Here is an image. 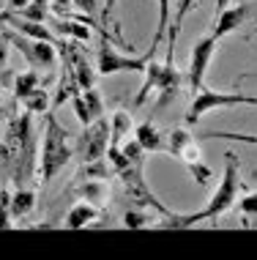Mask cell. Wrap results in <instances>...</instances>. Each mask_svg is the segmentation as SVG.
Masks as SVG:
<instances>
[{
  "mask_svg": "<svg viewBox=\"0 0 257 260\" xmlns=\"http://www.w3.org/2000/svg\"><path fill=\"white\" fill-rule=\"evenodd\" d=\"M107 145H109V121L96 118L93 123L82 126V135L74 145L80 161H96L107 156Z\"/></svg>",
  "mask_w": 257,
  "mask_h": 260,
  "instance_id": "8992f818",
  "label": "cell"
},
{
  "mask_svg": "<svg viewBox=\"0 0 257 260\" xmlns=\"http://www.w3.org/2000/svg\"><path fill=\"white\" fill-rule=\"evenodd\" d=\"M230 6V0H216V11H222V9H227Z\"/></svg>",
  "mask_w": 257,
  "mask_h": 260,
  "instance_id": "74e56055",
  "label": "cell"
},
{
  "mask_svg": "<svg viewBox=\"0 0 257 260\" xmlns=\"http://www.w3.org/2000/svg\"><path fill=\"white\" fill-rule=\"evenodd\" d=\"M71 3L80 14H88V17L99 19V0H71Z\"/></svg>",
  "mask_w": 257,
  "mask_h": 260,
  "instance_id": "d6a6232c",
  "label": "cell"
},
{
  "mask_svg": "<svg viewBox=\"0 0 257 260\" xmlns=\"http://www.w3.org/2000/svg\"><path fill=\"white\" fill-rule=\"evenodd\" d=\"M52 27H55V33H58L60 39H71V41H77V44L90 41V25L80 22V19L58 17V22H52Z\"/></svg>",
  "mask_w": 257,
  "mask_h": 260,
  "instance_id": "9a60e30c",
  "label": "cell"
},
{
  "mask_svg": "<svg viewBox=\"0 0 257 260\" xmlns=\"http://www.w3.org/2000/svg\"><path fill=\"white\" fill-rule=\"evenodd\" d=\"M50 11L55 17H68L74 11V3L71 0H50Z\"/></svg>",
  "mask_w": 257,
  "mask_h": 260,
  "instance_id": "836d02e7",
  "label": "cell"
},
{
  "mask_svg": "<svg viewBox=\"0 0 257 260\" xmlns=\"http://www.w3.org/2000/svg\"><path fill=\"white\" fill-rule=\"evenodd\" d=\"M77 198L80 200H88V203H93V206H99L104 208L107 206V200H109V181H104V178H77Z\"/></svg>",
  "mask_w": 257,
  "mask_h": 260,
  "instance_id": "7c38bea8",
  "label": "cell"
},
{
  "mask_svg": "<svg viewBox=\"0 0 257 260\" xmlns=\"http://www.w3.org/2000/svg\"><path fill=\"white\" fill-rule=\"evenodd\" d=\"M257 14V6L254 3H241V6H227V9L216 11V19H213V30L211 36H216L219 41L225 36L235 33L238 27H244L249 19Z\"/></svg>",
  "mask_w": 257,
  "mask_h": 260,
  "instance_id": "9c48e42d",
  "label": "cell"
},
{
  "mask_svg": "<svg viewBox=\"0 0 257 260\" xmlns=\"http://www.w3.org/2000/svg\"><path fill=\"white\" fill-rule=\"evenodd\" d=\"M27 3H30V0H6L3 6H6V11H17V14H19Z\"/></svg>",
  "mask_w": 257,
  "mask_h": 260,
  "instance_id": "8d00e7d4",
  "label": "cell"
},
{
  "mask_svg": "<svg viewBox=\"0 0 257 260\" xmlns=\"http://www.w3.org/2000/svg\"><path fill=\"white\" fill-rule=\"evenodd\" d=\"M235 211L241 216V228H257V192L244 194L235 203Z\"/></svg>",
  "mask_w": 257,
  "mask_h": 260,
  "instance_id": "7402d4cb",
  "label": "cell"
},
{
  "mask_svg": "<svg viewBox=\"0 0 257 260\" xmlns=\"http://www.w3.org/2000/svg\"><path fill=\"white\" fill-rule=\"evenodd\" d=\"M192 140H194V137H192L186 129H172L170 135H167V153H172V156H178V153L183 151L186 145L192 143Z\"/></svg>",
  "mask_w": 257,
  "mask_h": 260,
  "instance_id": "4316f807",
  "label": "cell"
},
{
  "mask_svg": "<svg viewBox=\"0 0 257 260\" xmlns=\"http://www.w3.org/2000/svg\"><path fill=\"white\" fill-rule=\"evenodd\" d=\"M82 102H85V107H88L90 123H93L96 118H101V115H104V99H101V93H99L96 88L82 90Z\"/></svg>",
  "mask_w": 257,
  "mask_h": 260,
  "instance_id": "484cf974",
  "label": "cell"
},
{
  "mask_svg": "<svg viewBox=\"0 0 257 260\" xmlns=\"http://www.w3.org/2000/svg\"><path fill=\"white\" fill-rule=\"evenodd\" d=\"M145 167H137V165H129L126 170H121L118 173V178H121V184H123V192H126V198L129 203H134V206H140V208H154L156 214H170V208L164 206L162 200L156 198L154 192H151V186H148V181H145Z\"/></svg>",
  "mask_w": 257,
  "mask_h": 260,
  "instance_id": "3957f363",
  "label": "cell"
},
{
  "mask_svg": "<svg viewBox=\"0 0 257 260\" xmlns=\"http://www.w3.org/2000/svg\"><path fill=\"white\" fill-rule=\"evenodd\" d=\"M238 192H241V175H238V156L235 153H225V173L216 186V192L211 194L208 206L197 214H183V228H194L200 222H213L219 216H225L227 211L235 208L238 203Z\"/></svg>",
  "mask_w": 257,
  "mask_h": 260,
  "instance_id": "6da1fadb",
  "label": "cell"
},
{
  "mask_svg": "<svg viewBox=\"0 0 257 260\" xmlns=\"http://www.w3.org/2000/svg\"><path fill=\"white\" fill-rule=\"evenodd\" d=\"M145 82L140 85V90H137L134 96V107H142L145 102H148L151 93H156V85H159V74H162V63L156 60H148V66H145Z\"/></svg>",
  "mask_w": 257,
  "mask_h": 260,
  "instance_id": "d6986e66",
  "label": "cell"
},
{
  "mask_svg": "<svg viewBox=\"0 0 257 260\" xmlns=\"http://www.w3.org/2000/svg\"><path fill=\"white\" fill-rule=\"evenodd\" d=\"M235 104H246V93H222V90H211L203 85L192 99V107L186 112V123L197 126L205 112L219 110V107H235Z\"/></svg>",
  "mask_w": 257,
  "mask_h": 260,
  "instance_id": "52a82bcc",
  "label": "cell"
},
{
  "mask_svg": "<svg viewBox=\"0 0 257 260\" xmlns=\"http://www.w3.org/2000/svg\"><path fill=\"white\" fill-rule=\"evenodd\" d=\"M17 102L22 104V110H27L30 115H47V112L52 110V96H50V90H44V88L30 90L27 96H22V99H17Z\"/></svg>",
  "mask_w": 257,
  "mask_h": 260,
  "instance_id": "ac0fdd59",
  "label": "cell"
},
{
  "mask_svg": "<svg viewBox=\"0 0 257 260\" xmlns=\"http://www.w3.org/2000/svg\"><path fill=\"white\" fill-rule=\"evenodd\" d=\"M71 107H74V115H77V121H80L82 126H88V123H90V115H88L85 102H82V90L71 96Z\"/></svg>",
  "mask_w": 257,
  "mask_h": 260,
  "instance_id": "1f68e13d",
  "label": "cell"
},
{
  "mask_svg": "<svg viewBox=\"0 0 257 260\" xmlns=\"http://www.w3.org/2000/svg\"><path fill=\"white\" fill-rule=\"evenodd\" d=\"M167 27H170V0H159V22H156V33L154 39H151V50L145 52L151 60H154V55L159 50V44H162L164 39H167Z\"/></svg>",
  "mask_w": 257,
  "mask_h": 260,
  "instance_id": "44dd1931",
  "label": "cell"
},
{
  "mask_svg": "<svg viewBox=\"0 0 257 260\" xmlns=\"http://www.w3.org/2000/svg\"><path fill=\"white\" fill-rule=\"evenodd\" d=\"M11 192L9 189H0V230L11 228Z\"/></svg>",
  "mask_w": 257,
  "mask_h": 260,
  "instance_id": "f1b7e54d",
  "label": "cell"
},
{
  "mask_svg": "<svg viewBox=\"0 0 257 260\" xmlns=\"http://www.w3.org/2000/svg\"><path fill=\"white\" fill-rule=\"evenodd\" d=\"M115 3H118V0H104V6H101V11H99V19H101V22H113Z\"/></svg>",
  "mask_w": 257,
  "mask_h": 260,
  "instance_id": "e575fe53",
  "label": "cell"
},
{
  "mask_svg": "<svg viewBox=\"0 0 257 260\" xmlns=\"http://www.w3.org/2000/svg\"><path fill=\"white\" fill-rule=\"evenodd\" d=\"M47 14H50V0H30V3L19 11V17L33 19V22H47Z\"/></svg>",
  "mask_w": 257,
  "mask_h": 260,
  "instance_id": "cb8c5ba5",
  "label": "cell"
},
{
  "mask_svg": "<svg viewBox=\"0 0 257 260\" xmlns=\"http://www.w3.org/2000/svg\"><path fill=\"white\" fill-rule=\"evenodd\" d=\"M74 148L68 143V132L66 126L47 112L44 115V140H41V156H39V175L41 184H50L55 181V175L63 173V167L71 161Z\"/></svg>",
  "mask_w": 257,
  "mask_h": 260,
  "instance_id": "7a4b0ae2",
  "label": "cell"
},
{
  "mask_svg": "<svg viewBox=\"0 0 257 260\" xmlns=\"http://www.w3.org/2000/svg\"><path fill=\"white\" fill-rule=\"evenodd\" d=\"M205 140H233V143L257 145V135H244V132H205Z\"/></svg>",
  "mask_w": 257,
  "mask_h": 260,
  "instance_id": "83f0119b",
  "label": "cell"
},
{
  "mask_svg": "<svg viewBox=\"0 0 257 260\" xmlns=\"http://www.w3.org/2000/svg\"><path fill=\"white\" fill-rule=\"evenodd\" d=\"M99 216H101L99 206H93V203H88V200H80L77 206L68 208V214H66V228H68V230L88 228V224H90V222H96Z\"/></svg>",
  "mask_w": 257,
  "mask_h": 260,
  "instance_id": "5bb4252c",
  "label": "cell"
},
{
  "mask_svg": "<svg viewBox=\"0 0 257 260\" xmlns=\"http://www.w3.org/2000/svg\"><path fill=\"white\" fill-rule=\"evenodd\" d=\"M216 47H219L216 36H205L192 47V55H189V90H192V96L205 85V72L213 60Z\"/></svg>",
  "mask_w": 257,
  "mask_h": 260,
  "instance_id": "ba28073f",
  "label": "cell"
},
{
  "mask_svg": "<svg viewBox=\"0 0 257 260\" xmlns=\"http://www.w3.org/2000/svg\"><path fill=\"white\" fill-rule=\"evenodd\" d=\"M134 140L145 148V153H162V151H167V137H164L151 121H142V123L134 126Z\"/></svg>",
  "mask_w": 257,
  "mask_h": 260,
  "instance_id": "4fadbf2b",
  "label": "cell"
},
{
  "mask_svg": "<svg viewBox=\"0 0 257 260\" xmlns=\"http://www.w3.org/2000/svg\"><path fill=\"white\" fill-rule=\"evenodd\" d=\"M71 58H74V77H77V85L80 90H88V88H96V69L88 63L85 52L71 47Z\"/></svg>",
  "mask_w": 257,
  "mask_h": 260,
  "instance_id": "e0dca14e",
  "label": "cell"
},
{
  "mask_svg": "<svg viewBox=\"0 0 257 260\" xmlns=\"http://www.w3.org/2000/svg\"><path fill=\"white\" fill-rule=\"evenodd\" d=\"M254 175H257V170H254Z\"/></svg>",
  "mask_w": 257,
  "mask_h": 260,
  "instance_id": "ab89813d",
  "label": "cell"
},
{
  "mask_svg": "<svg viewBox=\"0 0 257 260\" xmlns=\"http://www.w3.org/2000/svg\"><path fill=\"white\" fill-rule=\"evenodd\" d=\"M39 88V72L36 69H30V72H22L14 80V96L17 99H22V96H27L30 90H36Z\"/></svg>",
  "mask_w": 257,
  "mask_h": 260,
  "instance_id": "603a6c76",
  "label": "cell"
},
{
  "mask_svg": "<svg viewBox=\"0 0 257 260\" xmlns=\"http://www.w3.org/2000/svg\"><path fill=\"white\" fill-rule=\"evenodd\" d=\"M123 224H126V228H131V230H137V228H148V224H154V219H151L148 208L131 206L126 214H123Z\"/></svg>",
  "mask_w": 257,
  "mask_h": 260,
  "instance_id": "d4e9b609",
  "label": "cell"
},
{
  "mask_svg": "<svg viewBox=\"0 0 257 260\" xmlns=\"http://www.w3.org/2000/svg\"><path fill=\"white\" fill-rule=\"evenodd\" d=\"M148 55H140V58H131V55H121L109 44V39H101L99 50H96V74L101 77H113L121 72H145L148 66Z\"/></svg>",
  "mask_w": 257,
  "mask_h": 260,
  "instance_id": "5b68a950",
  "label": "cell"
},
{
  "mask_svg": "<svg viewBox=\"0 0 257 260\" xmlns=\"http://www.w3.org/2000/svg\"><path fill=\"white\" fill-rule=\"evenodd\" d=\"M6 39L22 52V58L27 60L30 69H44V72H52L58 66V47L50 44V41H41V39H30L22 36V33H3Z\"/></svg>",
  "mask_w": 257,
  "mask_h": 260,
  "instance_id": "277c9868",
  "label": "cell"
},
{
  "mask_svg": "<svg viewBox=\"0 0 257 260\" xmlns=\"http://www.w3.org/2000/svg\"><path fill=\"white\" fill-rule=\"evenodd\" d=\"M6 60H9V39L0 36V69H6Z\"/></svg>",
  "mask_w": 257,
  "mask_h": 260,
  "instance_id": "d590c367",
  "label": "cell"
},
{
  "mask_svg": "<svg viewBox=\"0 0 257 260\" xmlns=\"http://www.w3.org/2000/svg\"><path fill=\"white\" fill-rule=\"evenodd\" d=\"M197 3L200 0H178V6H175V17H172V22L167 27V63H175L172 58H175V44H178V33H180V27H183L186 22V17L197 9Z\"/></svg>",
  "mask_w": 257,
  "mask_h": 260,
  "instance_id": "8fae6325",
  "label": "cell"
},
{
  "mask_svg": "<svg viewBox=\"0 0 257 260\" xmlns=\"http://www.w3.org/2000/svg\"><path fill=\"white\" fill-rule=\"evenodd\" d=\"M131 129H134L131 115H129V112H123V110H118L113 115V121H109V145H107V148H121V145L129 140Z\"/></svg>",
  "mask_w": 257,
  "mask_h": 260,
  "instance_id": "2e32d148",
  "label": "cell"
},
{
  "mask_svg": "<svg viewBox=\"0 0 257 260\" xmlns=\"http://www.w3.org/2000/svg\"><path fill=\"white\" fill-rule=\"evenodd\" d=\"M175 159H180V161H183L186 167H189V165H194V161H200V159H203V153H200V145H197V143H194V140H192V143L186 145V148L180 151Z\"/></svg>",
  "mask_w": 257,
  "mask_h": 260,
  "instance_id": "4dcf8cb0",
  "label": "cell"
},
{
  "mask_svg": "<svg viewBox=\"0 0 257 260\" xmlns=\"http://www.w3.org/2000/svg\"><path fill=\"white\" fill-rule=\"evenodd\" d=\"M3 3H6V0H0V9H3Z\"/></svg>",
  "mask_w": 257,
  "mask_h": 260,
  "instance_id": "f35d334b",
  "label": "cell"
},
{
  "mask_svg": "<svg viewBox=\"0 0 257 260\" xmlns=\"http://www.w3.org/2000/svg\"><path fill=\"white\" fill-rule=\"evenodd\" d=\"M186 170H189V173H192V178H194V181H197V184H200V186H205V184H208V181H211V175H213V170H211V167H208V165H205V161H203V159H200V161H194V165H189V167H186Z\"/></svg>",
  "mask_w": 257,
  "mask_h": 260,
  "instance_id": "f546056e",
  "label": "cell"
},
{
  "mask_svg": "<svg viewBox=\"0 0 257 260\" xmlns=\"http://www.w3.org/2000/svg\"><path fill=\"white\" fill-rule=\"evenodd\" d=\"M180 85H183V74L175 69V63H162V74H159V85H156V93H159V102L156 107H167V104L178 96Z\"/></svg>",
  "mask_w": 257,
  "mask_h": 260,
  "instance_id": "30bf717a",
  "label": "cell"
},
{
  "mask_svg": "<svg viewBox=\"0 0 257 260\" xmlns=\"http://www.w3.org/2000/svg\"><path fill=\"white\" fill-rule=\"evenodd\" d=\"M36 208V192L19 186L17 192H11V216L14 219H25L30 211Z\"/></svg>",
  "mask_w": 257,
  "mask_h": 260,
  "instance_id": "ffe728a7",
  "label": "cell"
}]
</instances>
